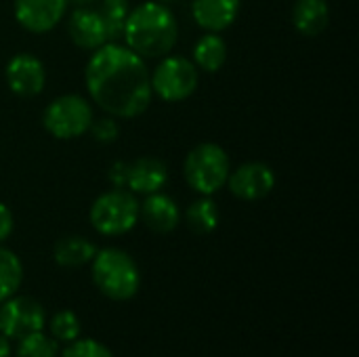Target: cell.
Instances as JSON below:
<instances>
[{"mask_svg": "<svg viewBox=\"0 0 359 357\" xmlns=\"http://www.w3.org/2000/svg\"><path fill=\"white\" fill-rule=\"evenodd\" d=\"M149 80L154 95L166 103H179L196 93L200 74L191 59L181 55H166L149 74Z\"/></svg>", "mask_w": 359, "mask_h": 357, "instance_id": "7", "label": "cell"}, {"mask_svg": "<svg viewBox=\"0 0 359 357\" xmlns=\"http://www.w3.org/2000/svg\"><path fill=\"white\" fill-rule=\"evenodd\" d=\"M194 65L202 72L215 74L219 72L227 61V42L221 38V34L206 32L194 46Z\"/></svg>", "mask_w": 359, "mask_h": 357, "instance_id": "18", "label": "cell"}, {"mask_svg": "<svg viewBox=\"0 0 359 357\" xmlns=\"http://www.w3.org/2000/svg\"><path fill=\"white\" fill-rule=\"evenodd\" d=\"M93 282L111 301H130L141 288V274L135 259L120 248H103L93 257Z\"/></svg>", "mask_w": 359, "mask_h": 357, "instance_id": "3", "label": "cell"}, {"mask_svg": "<svg viewBox=\"0 0 359 357\" xmlns=\"http://www.w3.org/2000/svg\"><path fill=\"white\" fill-rule=\"evenodd\" d=\"M4 78H6L11 93L23 99H32L44 90L46 69H44V63L36 55L17 53L8 59L4 67Z\"/></svg>", "mask_w": 359, "mask_h": 357, "instance_id": "10", "label": "cell"}, {"mask_svg": "<svg viewBox=\"0 0 359 357\" xmlns=\"http://www.w3.org/2000/svg\"><path fill=\"white\" fill-rule=\"evenodd\" d=\"M80 320L74 311L69 309H63V311H57L50 322H48V330H50V337L57 341V343H72L80 337Z\"/></svg>", "mask_w": 359, "mask_h": 357, "instance_id": "23", "label": "cell"}, {"mask_svg": "<svg viewBox=\"0 0 359 357\" xmlns=\"http://www.w3.org/2000/svg\"><path fill=\"white\" fill-rule=\"evenodd\" d=\"M99 15L107 27V38L109 42H118L124 32L126 17L130 13L128 0H101L99 2Z\"/></svg>", "mask_w": 359, "mask_h": 357, "instance_id": "21", "label": "cell"}, {"mask_svg": "<svg viewBox=\"0 0 359 357\" xmlns=\"http://www.w3.org/2000/svg\"><path fill=\"white\" fill-rule=\"evenodd\" d=\"M225 185L238 200L259 202L273 191L276 173L265 162H244L238 168L229 170Z\"/></svg>", "mask_w": 359, "mask_h": 357, "instance_id": "9", "label": "cell"}, {"mask_svg": "<svg viewBox=\"0 0 359 357\" xmlns=\"http://www.w3.org/2000/svg\"><path fill=\"white\" fill-rule=\"evenodd\" d=\"M107 179H109L111 187L124 189L126 187V179H128V162H122V160L114 162L109 166V170H107Z\"/></svg>", "mask_w": 359, "mask_h": 357, "instance_id": "26", "label": "cell"}, {"mask_svg": "<svg viewBox=\"0 0 359 357\" xmlns=\"http://www.w3.org/2000/svg\"><path fill=\"white\" fill-rule=\"evenodd\" d=\"M231 170L227 151L217 143H200L185 156L183 177L200 196H212L225 187Z\"/></svg>", "mask_w": 359, "mask_h": 357, "instance_id": "4", "label": "cell"}, {"mask_svg": "<svg viewBox=\"0 0 359 357\" xmlns=\"http://www.w3.org/2000/svg\"><path fill=\"white\" fill-rule=\"evenodd\" d=\"M84 82L93 103L120 120L141 116L154 97L145 59L120 42H105L93 50Z\"/></svg>", "mask_w": 359, "mask_h": 357, "instance_id": "1", "label": "cell"}, {"mask_svg": "<svg viewBox=\"0 0 359 357\" xmlns=\"http://www.w3.org/2000/svg\"><path fill=\"white\" fill-rule=\"evenodd\" d=\"M139 219L145 223L149 231L166 236L179 227L181 210L168 194L156 191L145 196L143 204H139Z\"/></svg>", "mask_w": 359, "mask_h": 357, "instance_id": "13", "label": "cell"}, {"mask_svg": "<svg viewBox=\"0 0 359 357\" xmlns=\"http://www.w3.org/2000/svg\"><path fill=\"white\" fill-rule=\"evenodd\" d=\"M67 34L69 40L82 48V50H97L101 48L105 42H109L107 38V27L99 15L97 8L90 6H76L72 11V15L67 17Z\"/></svg>", "mask_w": 359, "mask_h": 357, "instance_id": "12", "label": "cell"}, {"mask_svg": "<svg viewBox=\"0 0 359 357\" xmlns=\"http://www.w3.org/2000/svg\"><path fill=\"white\" fill-rule=\"evenodd\" d=\"M11 339H6L4 335H0V357H11Z\"/></svg>", "mask_w": 359, "mask_h": 357, "instance_id": "28", "label": "cell"}, {"mask_svg": "<svg viewBox=\"0 0 359 357\" xmlns=\"http://www.w3.org/2000/svg\"><path fill=\"white\" fill-rule=\"evenodd\" d=\"M67 2H72V4H76V6H90V4L97 2V0H67Z\"/></svg>", "mask_w": 359, "mask_h": 357, "instance_id": "29", "label": "cell"}, {"mask_svg": "<svg viewBox=\"0 0 359 357\" xmlns=\"http://www.w3.org/2000/svg\"><path fill=\"white\" fill-rule=\"evenodd\" d=\"M13 225H15V221H13V213H11V208H8L6 204H2V202H0V244L11 236Z\"/></svg>", "mask_w": 359, "mask_h": 357, "instance_id": "27", "label": "cell"}, {"mask_svg": "<svg viewBox=\"0 0 359 357\" xmlns=\"http://www.w3.org/2000/svg\"><path fill=\"white\" fill-rule=\"evenodd\" d=\"M88 133L93 135V139H95L97 143H103V145L114 143V141L118 139V135H120L118 118H114V116L97 118V120H93V124H90Z\"/></svg>", "mask_w": 359, "mask_h": 357, "instance_id": "25", "label": "cell"}, {"mask_svg": "<svg viewBox=\"0 0 359 357\" xmlns=\"http://www.w3.org/2000/svg\"><path fill=\"white\" fill-rule=\"evenodd\" d=\"M17 357H57L59 356V343L44 335L42 330L32 332L23 339H19V345L15 347Z\"/></svg>", "mask_w": 359, "mask_h": 357, "instance_id": "22", "label": "cell"}, {"mask_svg": "<svg viewBox=\"0 0 359 357\" xmlns=\"http://www.w3.org/2000/svg\"><path fill=\"white\" fill-rule=\"evenodd\" d=\"M46 324L44 307L32 297H11L0 303V335L6 339H23L42 330Z\"/></svg>", "mask_w": 359, "mask_h": 357, "instance_id": "8", "label": "cell"}, {"mask_svg": "<svg viewBox=\"0 0 359 357\" xmlns=\"http://www.w3.org/2000/svg\"><path fill=\"white\" fill-rule=\"evenodd\" d=\"M292 23L307 38L320 36L330 23V6L326 0H297L292 6Z\"/></svg>", "mask_w": 359, "mask_h": 357, "instance_id": "16", "label": "cell"}, {"mask_svg": "<svg viewBox=\"0 0 359 357\" xmlns=\"http://www.w3.org/2000/svg\"><path fill=\"white\" fill-rule=\"evenodd\" d=\"M158 2H164V4H170V2H175V0H158Z\"/></svg>", "mask_w": 359, "mask_h": 357, "instance_id": "30", "label": "cell"}, {"mask_svg": "<svg viewBox=\"0 0 359 357\" xmlns=\"http://www.w3.org/2000/svg\"><path fill=\"white\" fill-rule=\"evenodd\" d=\"M166 183H168V166L164 164V160L154 156H143L137 158L135 162H128L126 187L133 194L149 196L162 191Z\"/></svg>", "mask_w": 359, "mask_h": 357, "instance_id": "14", "label": "cell"}, {"mask_svg": "<svg viewBox=\"0 0 359 357\" xmlns=\"http://www.w3.org/2000/svg\"><path fill=\"white\" fill-rule=\"evenodd\" d=\"M61 357H114L111 351L95 339H76L67 343Z\"/></svg>", "mask_w": 359, "mask_h": 357, "instance_id": "24", "label": "cell"}, {"mask_svg": "<svg viewBox=\"0 0 359 357\" xmlns=\"http://www.w3.org/2000/svg\"><path fill=\"white\" fill-rule=\"evenodd\" d=\"M240 8L242 0H194L191 17L204 32L221 34L236 23Z\"/></svg>", "mask_w": 359, "mask_h": 357, "instance_id": "15", "label": "cell"}, {"mask_svg": "<svg viewBox=\"0 0 359 357\" xmlns=\"http://www.w3.org/2000/svg\"><path fill=\"white\" fill-rule=\"evenodd\" d=\"M221 213L210 196H200L185 208V223L198 236H208L219 227Z\"/></svg>", "mask_w": 359, "mask_h": 357, "instance_id": "19", "label": "cell"}, {"mask_svg": "<svg viewBox=\"0 0 359 357\" xmlns=\"http://www.w3.org/2000/svg\"><path fill=\"white\" fill-rule=\"evenodd\" d=\"M97 248L90 240H86L84 236H65L61 238L55 248H53V259L59 267L65 269H76V267H84L93 261Z\"/></svg>", "mask_w": 359, "mask_h": 357, "instance_id": "17", "label": "cell"}, {"mask_svg": "<svg viewBox=\"0 0 359 357\" xmlns=\"http://www.w3.org/2000/svg\"><path fill=\"white\" fill-rule=\"evenodd\" d=\"M67 4V0H13V13L25 32L46 34L65 17Z\"/></svg>", "mask_w": 359, "mask_h": 357, "instance_id": "11", "label": "cell"}, {"mask_svg": "<svg viewBox=\"0 0 359 357\" xmlns=\"http://www.w3.org/2000/svg\"><path fill=\"white\" fill-rule=\"evenodd\" d=\"M21 280H23V265L19 257L13 250L0 246V303L17 295Z\"/></svg>", "mask_w": 359, "mask_h": 357, "instance_id": "20", "label": "cell"}, {"mask_svg": "<svg viewBox=\"0 0 359 357\" xmlns=\"http://www.w3.org/2000/svg\"><path fill=\"white\" fill-rule=\"evenodd\" d=\"M93 120V105L82 95H61L53 99L42 114L44 130L59 141H72L86 135Z\"/></svg>", "mask_w": 359, "mask_h": 357, "instance_id": "6", "label": "cell"}, {"mask_svg": "<svg viewBox=\"0 0 359 357\" xmlns=\"http://www.w3.org/2000/svg\"><path fill=\"white\" fill-rule=\"evenodd\" d=\"M88 219L95 231L101 236H124L139 223V202L130 189L114 187L103 191L90 204Z\"/></svg>", "mask_w": 359, "mask_h": 357, "instance_id": "5", "label": "cell"}, {"mask_svg": "<svg viewBox=\"0 0 359 357\" xmlns=\"http://www.w3.org/2000/svg\"><path fill=\"white\" fill-rule=\"evenodd\" d=\"M122 38L124 44L139 57L162 59L170 55L179 40V23L168 4L147 0L130 8Z\"/></svg>", "mask_w": 359, "mask_h": 357, "instance_id": "2", "label": "cell"}]
</instances>
